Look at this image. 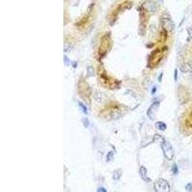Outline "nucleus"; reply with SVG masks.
I'll list each match as a JSON object with an SVG mask.
<instances>
[{"label": "nucleus", "mask_w": 192, "mask_h": 192, "mask_svg": "<svg viewBox=\"0 0 192 192\" xmlns=\"http://www.w3.org/2000/svg\"><path fill=\"white\" fill-rule=\"evenodd\" d=\"M93 6H94V4H91V5L89 7L88 11H87V13L84 15L82 17L79 18V20L76 22V26H77V27H79V28L85 27L87 24L89 22V20H90V18H91L92 12H93Z\"/></svg>", "instance_id": "nucleus-4"}, {"label": "nucleus", "mask_w": 192, "mask_h": 192, "mask_svg": "<svg viewBox=\"0 0 192 192\" xmlns=\"http://www.w3.org/2000/svg\"><path fill=\"white\" fill-rule=\"evenodd\" d=\"M159 105H160V103H159V102H155V103H153V104L151 105L150 109L148 110V113H147V114H148V116H149V118H150V119H152V120H154V119H155L156 112L158 111Z\"/></svg>", "instance_id": "nucleus-10"}, {"label": "nucleus", "mask_w": 192, "mask_h": 192, "mask_svg": "<svg viewBox=\"0 0 192 192\" xmlns=\"http://www.w3.org/2000/svg\"><path fill=\"white\" fill-rule=\"evenodd\" d=\"M161 25H162V29L166 30L167 32H172L174 29V24L171 18L168 16H165V14L161 17Z\"/></svg>", "instance_id": "nucleus-7"}, {"label": "nucleus", "mask_w": 192, "mask_h": 192, "mask_svg": "<svg viewBox=\"0 0 192 192\" xmlns=\"http://www.w3.org/2000/svg\"><path fill=\"white\" fill-rule=\"evenodd\" d=\"M161 148H162V151L164 153V156H165V158L168 160V161H171L173 160L174 158V149L172 147L171 144L166 141V140H163L161 142Z\"/></svg>", "instance_id": "nucleus-5"}, {"label": "nucleus", "mask_w": 192, "mask_h": 192, "mask_svg": "<svg viewBox=\"0 0 192 192\" xmlns=\"http://www.w3.org/2000/svg\"><path fill=\"white\" fill-rule=\"evenodd\" d=\"M71 49H72V46L70 44H68V43L65 44V53H68L69 51H71Z\"/></svg>", "instance_id": "nucleus-16"}, {"label": "nucleus", "mask_w": 192, "mask_h": 192, "mask_svg": "<svg viewBox=\"0 0 192 192\" xmlns=\"http://www.w3.org/2000/svg\"><path fill=\"white\" fill-rule=\"evenodd\" d=\"M139 173H140V176H141L142 180H144V181H145V182H150V181H151V180L148 178L147 170H146V168H145V167L141 166V167H140V170H139Z\"/></svg>", "instance_id": "nucleus-12"}, {"label": "nucleus", "mask_w": 192, "mask_h": 192, "mask_svg": "<svg viewBox=\"0 0 192 192\" xmlns=\"http://www.w3.org/2000/svg\"><path fill=\"white\" fill-rule=\"evenodd\" d=\"M142 7L145 9L148 13L151 15V16H153L156 12H157V5H156L153 1H151V0H147V1H145V2H143L142 4Z\"/></svg>", "instance_id": "nucleus-8"}, {"label": "nucleus", "mask_w": 192, "mask_h": 192, "mask_svg": "<svg viewBox=\"0 0 192 192\" xmlns=\"http://www.w3.org/2000/svg\"><path fill=\"white\" fill-rule=\"evenodd\" d=\"M132 6H133L132 0H123V1H120L119 4H117L116 7L112 10L111 14L109 15V18L111 19V24L117 18V17L120 14H122L124 11L128 9H131Z\"/></svg>", "instance_id": "nucleus-1"}, {"label": "nucleus", "mask_w": 192, "mask_h": 192, "mask_svg": "<svg viewBox=\"0 0 192 192\" xmlns=\"http://www.w3.org/2000/svg\"><path fill=\"white\" fill-rule=\"evenodd\" d=\"M157 127H158L161 131H164V130L166 129V125H165L164 123H162V122H158Z\"/></svg>", "instance_id": "nucleus-13"}, {"label": "nucleus", "mask_w": 192, "mask_h": 192, "mask_svg": "<svg viewBox=\"0 0 192 192\" xmlns=\"http://www.w3.org/2000/svg\"><path fill=\"white\" fill-rule=\"evenodd\" d=\"M99 191H104V192H105V191H106V189H103V188H100V189H99Z\"/></svg>", "instance_id": "nucleus-18"}, {"label": "nucleus", "mask_w": 192, "mask_h": 192, "mask_svg": "<svg viewBox=\"0 0 192 192\" xmlns=\"http://www.w3.org/2000/svg\"><path fill=\"white\" fill-rule=\"evenodd\" d=\"M110 46H111V33H107L102 37L100 47H99V54L101 56H104L107 53V51L110 49Z\"/></svg>", "instance_id": "nucleus-3"}, {"label": "nucleus", "mask_w": 192, "mask_h": 192, "mask_svg": "<svg viewBox=\"0 0 192 192\" xmlns=\"http://www.w3.org/2000/svg\"><path fill=\"white\" fill-rule=\"evenodd\" d=\"M161 58H162V52H161V49H157L156 51H154L153 53H152V55H151V57H150V59H149V62H150V64L152 65V64H154L155 63V65H157L161 60Z\"/></svg>", "instance_id": "nucleus-9"}, {"label": "nucleus", "mask_w": 192, "mask_h": 192, "mask_svg": "<svg viewBox=\"0 0 192 192\" xmlns=\"http://www.w3.org/2000/svg\"><path fill=\"white\" fill-rule=\"evenodd\" d=\"M180 69H181L183 73H190V72H192V65L190 63H184Z\"/></svg>", "instance_id": "nucleus-11"}, {"label": "nucleus", "mask_w": 192, "mask_h": 192, "mask_svg": "<svg viewBox=\"0 0 192 192\" xmlns=\"http://www.w3.org/2000/svg\"><path fill=\"white\" fill-rule=\"evenodd\" d=\"M154 139H155V141H159V142H161H161L164 140V138H163L161 136H155V137H154Z\"/></svg>", "instance_id": "nucleus-15"}, {"label": "nucleus", "mask_w": 192, "mask_h": 192, "mask_svg": "<svg viewBox=\"0 0 192 192\" xmlns=\"http://www.w3.org/2000/svg\"><path fill=\"white\" fill-rule=\"evenodd\" d=\"M111 157H113V152H110L109 153V155H108V158H107V161H110Z\"/></svg>", "instance_id": "nucleus-17"}, {"label": "nucleus", "mask_w": 192, "mask_h": 192, "mask_svg": "<svg viewBox=\"0 0 192 192\" xmlns=\"http://www.w3.org/2000/svg\"><path fill=\"white\" fill-rule=\"evenodd\" d=\"M155 190L157 192H168L170 191V186L167 181L163 179H159L154 185Z\"/></svg>", "instance_id": "nucleus-6"}, {"label": "nucleus", "mask_w": 192, "mask_h": 192, "mask_svg": "<svg viewBox=\"0 0 192 192\" xmlns=\"http://www.w3.org/2000/svg\"><path fill=\"white\" fill-rule=\"evenodd\" d=\"M187 33H188V38H187V41H191L192 40V26L188 27L187 28Z\"/></svg>", "instance_id": "nucleus-14"}, {"label": "nucleus", "mask_w": 192, "mask_h": 192, "mask_svg": "<svg viewBox=\"0 0 192 192\" xmlns=\"http://www.w3.org/2000/svg\"><path fill=\"white\" fill-rule=\"evenodd\" d=\"M182 127L187 134L192 133V106H190L185 113L182 120Z\"/></svg>", "instance_id": "nucleus-2"}]
</instances>
